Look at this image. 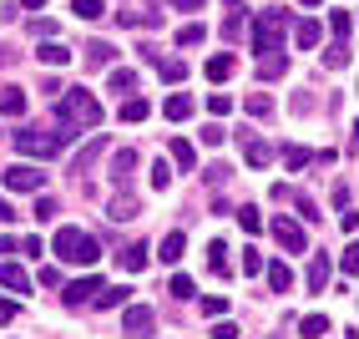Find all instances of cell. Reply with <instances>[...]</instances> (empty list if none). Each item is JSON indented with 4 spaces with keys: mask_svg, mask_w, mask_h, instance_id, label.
<instances>
[{
    "mask_svg": "<svg viewBox=\"0 0 359 339\" xmlns=\"http://www.w3.org/2000/svg\"><path fill=\"white\" fill-rule=\"evenodd\" d=\"M329 274H334V258H329V253H314V258H309V274H304V284H309V294H324V284H329Z\"/></svg>",
    "mask_w": 359,
    "mask_h": 339,
    "instance_id": "9",
    "label": "cell"
},
{
    "mask_svg": "<svg viewBox=\"0 0 359 339\" xmlns=\"http://www.w3.org/2000/svg\"><path fill=\"white\" fill-rule=\"evenodd\" d=\"M152 187H172V162H157L152 167Z\"/></svg>",
    "mask_w": 359,
    "mask_h": 339,
    "instance_id": "46",
    "label": "cell"
},
{
    "mask_svg": "<svg viewBox=\"0 0 359 339\" xmlns=\"http://www.w3.org/2000/svg\"><path fill=\"white\" fill-rule=\"evenodd\" d=\"M182 248H187V238H182V228H172V233L162 238V248H157V258L167 263V269H172V263L182 258Z\"/></svg>",
    "mask_w": 359,
    "mask_h": 339,
    "instance_id": "18",
    "label": "cell"
},
{
    "mask_svg": "<svg viewBox=\"0 0 359 339\" xmlns=\"http://www.w3.org/2000/svg\"><path fill=\"white\" fill-rule=\"evenodd\" d=\"M243 112L263 122V117H273V102H269V96H263V91H248V96H243Z\"/></svg>",
    "mask_w": 359,
    "mask_h": 339,
    "instance_id": "30",
    "label": "cell"
},
{
    "mask_svg": "<svg viewBox=\"0 0 359 339\" xmlns=\"http://www.w3.org/2000/svg\"><path fill=\"white\" fill-rule=\"evenodd\" d=\"M172 11H203V0H172Z\"/></svg>",
    "mask_w": 359,
    "mask_h": 339,
    "instance_id": "55",
    "label": "cell"
},
{
    "mask_svg": "<svg viewBox=\"0 0 359 339\" xmlns=\"http://www.w3.org/2000/svg\"><path fill=\"white\" fill-rule=\"evenodd\" d=\"M172 162H177L182 173H187V167L198 162V152H193V142H182V137H172Z\"/></svg>",
    "mask_w": 359,
    "mask_h": 339,
    "instance_id": "32",
    "label": "cell"
},
{
    "mask_svg": "<svg viewBox=\"0 0 359 339\" xmlns=\"http://www.w3.org/2000/svg\"><path fill=\"white\" fill-rule=\"evenodd\" d=\"M203 41H208L203 26H182V31H177V46H203Z\"/></svg>",
    "mask_w": 359,
    "mask_h": 339,
    "instance_id": "41",
    "label": "cell"
},
{
    "mask_svg": "<svg viewBox=\"0 0 359 339\" xmlns=\"http://www.w3.org/2000/svg\"><path fill=\"white\" fill-rule=\"evenodd\" d=\"M147 56L157 61V71H162V81H167V86H177V81H187V66H182L177 56H172V61H167L162 51H147Z\"/></svg>",
    "mask_w": 359,
    "mask_h": 339,
    "instance_id": "17",
    "label": "cell"
},
{
    "mask_svg": "<svg viewBox=\"0 0 359 339\" xmlns=\"http://www.w3.org/2000/svg\"><path fill=\"white\" fill-rule=\"evenodd\" d=\"M283 36H289V15L283 11H258L253 15V51H283Z\"/></svg>",
    "mask_w": 359,
    "mask_h": 339,
    "instance_id": "3",
    "label": "cell"
},
{
    "mask_svg": "<svg viewBox=\"0 0 359 339\" xmlns=\"http://www.w3.org/2000/svg\"><path fill=\"white\" fill-rule=\"evenodd\" d=\"M11 56H15V51H6V46H0V66H6V61H11Z\"/></svg>",
    "mask_w": 359,
    "mask_h": 339,
    "instance_id": "57",
    "label": "cell"
},
{
    "mask_svg": "<svg viewBox=\"0 0 359 339\" xmlns=\"http://www.w3.org/2000/svg\"><path fill=\"white\" fill-rule=\"evenodd\" d=\"M132 173H137V147H122L111 157V182L122 187V182H132Z\"/></svg>",
    "mask_w": 359,
    "mask_h": 339,
    "instance_id": "13",
    "label": "cell"
},
{
    "mask_svg": "<svg viewBox=\"0 0 359 339\" xmlns=\"http://www.w3.org/2000/svg\"><path fill=\"white\" fill-rule=\"evenodd\" d=\"M329 26H334V36L344 41V36H349V11H334V15H329Z\"/></svg>",
    "mask_w": 359,
    "mask_h": 339,
    "instance_id": "47",
    "label": "cell"
},
{
    "mask_svg": "<svg viewBox=\"0 0 359 339\" xmlns=\"http://www.w3.org/2000/svg\"><path fill=\"white\" fill-rule=\"evenodd\" d=\"M294 41L304 46V51H314V46L324 41V26H319V20H299V26H294Z\"/></svg>",
    "mask_w": 359,
    "mask_h": 339,
    "instance_id": "24",
    "label": "cell"
},
{
    "mask_svg": "<svg viewBox=\"0 0 359 339\" xmlns=\"http://www.w3.org/2000/svg\"><path fill=\"white\" fill-rule=\"evenodd\" d=\"M0 117H26V91H20V86L0 91Z\"/></svg>",
    "mask_w": 359,
    "mask_h": 339,
    "instance_id": "21",
    "label": "cell"
},
{
    "mask_svg": "<svg viewBox=\"0 0 359 339\" xmlns=\"http://www.w3.org/2000/svg\"><path fill=\"white\" fill-rule=\"evenodd\" d=\"M147 117H152V102H147V96H127V102H122V122L132 127V122H147Z\"/></svg>",
    "mask_w": 359,
    "mask_h": 339,
    "instance_id": "22",
    "label": "cell"
},
{
    "mask_svg": "<svg viewBox=\"0 0 359 339\" xmlns=\"http://www.w3.org/2000/svg\"><path fill=\"white\" fill-rule=\"evenodd\" d=\"M71 11H76L81 20H97V15H107V6H102V0H71Z\"/></svg>",
    "mask_w": 359,
    "mask_h": 339,
    "instance_id": "37",
    "label": "cell"
},
{
    "mask_svg": "<svg viewBox=\"0 0 359 339\" xmlns=\"http://www.w3.org/2000/svg\"><path fill=\"white\" fill-rule=\"evenodd\" d=\"M243 274H248V279L263 274V253H258V248H243Z\"/></svg>",
    "mask_w": 359,
    "mask_h": 339,
    "instance_id": "42",
    "label": "cell"
},
{
    "mask_svg": "<svg viewBox=\"0 0 359 339\" xmlns=\"http://www.w3.org/2000/svg\"><path fill=\"white\" fill-rule=\"evenodd\" d=\"M152 329H157V314H152L147 304H132V309L122 314V334H127V339H147Z\"/></svg>",
    "mask_w": 359,
    "mask_h": 339,
    "instance_id": "7",
    "label": "cell"
},
{
    "mask_svg": "<svg viewBox=\"0 0 359 339\" xmlns=\"http://www.w3.org/2000/svg\"><path fill=\"white\" fill-rule=\"evenodd\" d=\"M289 198H294V208H299V218H304V223H319V218H324V213H319V203L309 198V192H289Z\"/></svg>",
    "mask_w": 359,
    "mask_h": 339,
    "instance_id": "31",
    "label": "cell"
},
{
    "mask_svg": "<svg viewBox=\"0 0 359 339\" xmlns=\"http://www.w3.org/2000/svg\"><path fill=\"white\" fill-rule=\"evenodd\" d=\"M334 208H339V213H349V208H354V187H349V182L334 187Z\"/></svg>",
    "mask_w": 359,
    "mask_h": 339,
    "instance_id": "45",
    "label": "cell"
},
{
    "mask_svg": "<svg viewBox=\"0 0 359 339\" xmlns=\"http://www.w3.org/2000/svg\"><path fill=\"white\" fill-rule=\"evenodd\" d=\"M167 294H172V299H193L198 288H193V279H187V274H172V284H167Z\"/></svg>",
    "mask_w": 359,
    "mask_h": 339,
    "instance_id": "36",
    "label": "cell"
},
{
    "mask_svg": "<svg viewBox=\"0 0 359 339\" xmlns=\"http://www.w3.org/2000/svg\"><path fill=\"white\" fill-rule=\"evenodd\" d=\"M51 248H56L66 263H97V258H102L97 238H91V233H81V228H61V233L51 238Z\"/></svg>",
    "mask_w": 359,
    "mask_h": 339,
    "instance_id": "4",
    "label": "cell"
},
{
    "mask_svg": "<svg viewBox=\"0 0 359 339\" xmlns=\"http://www.w3.org/2000/svg\"><path fill=\"white\" fill-rule=\"evenodd\" d=\"M273 238H278V248H289V253H304V248H309L304 223H294L289 213H278V218H273Z\"/></svg>",
    "mask_w": 359,
    "mask_h": 339,
    "instance_id": "6",
    "label": "cell"
},
{
    "mask_svg": "<svg viewBox=\"0 0 359 339\" xmlns=\"http://www.w3.org/2000/svg\"><path fill=\"white\" fill-rule=\"evenodd\" d=\"M6 187H11V192H41V187H46V173H41V167H31V162H11V167H6Z\"/></svg>",
    "mask_w": 359,
    "mask_h": 339,
    "instance_id": "5",
    "label": "cell"
},
{
    "mask_svg": "<svg viewBox=\"0 0 359 339\" xmlns=\"http://www.w3.org/2000/svg\"><path fill=\"white\" fill-rule=\"evenodd\" d=\"M11 218H15V208H11L6 198H0V223H11Z\"/></svg>",
    "mask_w": 359,
    "mask_h": 339,
    "instance_id": "56",
    "label": "cell"
},
{
    "mask_svg": "<svg viewBox=\"0 0 359 339\" xmlns=\"http://www.w3.org/2000/svg\"><path fill=\"white\" fill-rule=\"evenodd\" d=\"M107 86H111V91H122V96H137V71H132V66H111Z\"/></svg>",
    "mask_w": 359,
    "mask_h": 339,
    "instance_id": "20",
    "label": "cell"
},
{
    "mask_svg": "<svg viewBox=\"0 0 359 339\" xmlns=\"http://www.w3.org/2000/svg\"><path fill=\"white\" fill-rule=\"evenodd\" d=\"M147 258H152V248H147V244H127L122 253H116V263H122L127 274H142V269H147Z\"/></svg>",
    "mask_w": 359,
    "mask_h": 339,
    "instance_id": "14",
    "label": "cell"
},
{
    "mask_svg": "<svg viewBox=\"0 0 359 339\" xmlns=\"http://www.w3.org/2000/svg\"><path fill=\"white\" fill-rule=\"evenodd\" d=\"M36 218H41V223H51V218H56V198H46V192H36Z\"/></svg>",
    "mask_w": 359,
    "mask_h": 339,
    "instance_id": "44",
    "label": "cell"
},
{
    "mask_svg": "<svg viewBox=\"0 0 359 339\" xmlns=\"http://www.w3.org/2000/svg\"><path fill=\"white\" fill-rule=\"evenodd\" d=\"M71 137H76L71 127H56V132L51 127H20L11 142H15V152H26V157H56Z\"/></svg>",
    "mask_w": 359,
    "mask_h": 339,
    "instance_id": "2",
    "label": "cell"
},
{
    "mask_svg": "<svg viewBox=\"0 0 359 339\" xmlns=\"http://www.w3.org/2000/svg\"><path fill=\"white\" fill-rule=\"evenodd\" d=\"M137 213H142V203H137V198H127V192H116L107 218H111V223H127V218H137Z\"/></svg>",
    "mask_w": 359,
    "mask_h": 339,
    "instance_id": "25",
    "label": "cell"
},
{
    "mask_svg": "<svg viewBox=\"0 0 359 339\" xmlns=\"http://www.w3.org/2000/svg\"><path fill=\"white\" fill-rule=\"evenodd\" d=\"M299 6H319V0H299Z\"/></svg>",
    "mask_w": 359,
    "mask_h": 339,
    "instance_id": "59",
    "label": "cell"
},
{
    "mask_svg": "<svg viewBox=\"0 0 359 339\" xmlns=\"http://www.w3.org/2000/svg\"><path fill=\"white\" fill-rule=\"evenodd\" d=\"M228 253H233V248L223 244V238H212V244H208V269L218 274V279H228V274H233V258H228Z\"/></svg>",
    "mask_w": 359,
    "mask_h": 339,
    "instance_id": "11",
    "label": "cell"
},
{
    "mask_svg": "<svg viewBox=\"0 0 359 339\" xmlns=\"http://www.w3.org/2000/svg\"><path fill=\"white\" fill-rule=\"evenodd\" d=\"M283 162H289V173H299V167L314 162V152H309V147H294V142H289V147H283Z\"/></svg>",
    "mask_w": 359,
    "mask_h": 339,
    "instance_id": "35",
    "label": "cell"
},
{
    "mask_svg": "<svg viewBox=\"0 0 359 339\" xmlns=\"http://www.w3.org/2000/svg\"><path fill=\"white\" fill-rule=\"evenodd\" d=\"M56 122H61V127H86V132H97V127L107 122V112H102V102H97V91L66 86L61 102H56Z\"/></svg>",
    "mask_w": 359,
    "mask_h": 339,
    "instance_id": "1",
    "label": "cell"
},
{
    "mask_svg": "<svg viewBox=\"0 0 359 339\" xmlns=\"http://www.w3.org/2000/svg\"><path fill=\"white\" fill-rule=\"evenodd\" d=\"M41 284H46V288H61V274L51 269V263H46V269H41Z\"/></svg>",
    "mask_w": 359,
    "mask_h": 339,
    "instance_id": "54",
    "label": "cell"
},
{
    "mask_svg": "<svg viewBox=\"0 0 359 339\" xmlns=\"http://www.w3.org/2000/svg\"><path fill=\"white\" fill-rule=\"evenodd\" d=\"M162 117H167V122H187V117H193V96H187V91H172V96L162 102Z\"/></svg>",
    "mask_w": 359,
    "mask_h": 339,
    "instance_id": "15",
    "label": "cell"
},
{
    "mask_svg": "<svg viewBox=\"0 0 359 339\" xmlns=\"http://www.w3.org/2000/svg\"><path fill=\"white\" fill-rule=\"evenodd\" d=\"M122 299H127V288H102V294L91 299V304H97V309H116Z\"/></svg>",
    "mask_w": 359,
    "mask_h": 339,
    "instance_id": "39",
    "label": "cell"
},
{
    "mask_svg": "<svg viewBox=\"0 0 359 339\" xmlns=\"http://www.w3.org/2000/svg\"><path fill=\"white\" fill-rule=\"evenodd\" d=\"M283 71H289V56H283V51H269V56L258 61V77H263V81H278Z\"/></svg>",
    "mask_w": 359,
    "mask_h": 339,
    "instance_id": "23",
    "label": "cell"
},
{
    "mask_svg": "<svg viewBox=\"0 0 359 339\" xmlns=\"http://www.w3.org/2000/svg\"><path fill=\"white\" fill-rule=\"evenodd\" d=\"M269 284H273V294H289V288H294V269H289V263H269Z\"/></svg>",
    "mask_w": 359,
    "mask_h": 339,
    "instance_id": "28",
    "label": "cell"
},
{
    "mask_svg": "<svg viewBox=\"0 0 359 339\" xmlns=\"http://www.w3.org/2000/svg\"><path fill=\"white\" fill-rule=\"evenodd\" d=\"M238 223H243V233H248V238H258V233H263V218H258V208H253V203H248V208H238Z\"/></svg>",
    "mask_w": 359,
    "mask_h": 339,
    "instance_id": "33",
    "label": "cell"
},
{
    "mask_svg": "<svg viewBox=\"0 0 359 339\" xmlns=\"http://www.w3.org/2000/svg\"><path fill=\"white\" fill-rule=\"evenodd\" d=\"M26 6H31V11H36V6H46V0H26Z\"/></svg>",
    "mask_w": 359,
    "mask_h": 339,
    "instance_id": "58",
    "label": "cell"
},
{
    "mask_svg": "<svg viewBox=\"0 0 359 339\" xmlns=\"http://www.w3.org/2000/svg\"><path fill=\"white\" fill-rule=\"evenodd\" d=\"M15 314H20V309H15V299H6V294H0V329H6V324L15 319Z\"/></svg>",
    "mask_w": 359,
    "mask_h": 339,
    "instance_id": "49",
    "label": "cell"
},
{
    "mask_svg": "<svg viewBox=\"0 0 359 339\" xmlns=\"http://www.w3.org/2000/svg\"><path fill=\"white\" fill-rule=\"evenodd\" d=\"M102 288H107V284H102L97 274H91V279H76V284H71V288H66V294H61V299H66L71 309H81V304H91V299H97V294H102Z\"/></svg>",
    "mask_w": 359,
    "mask_h": 339,
    "instance_id": "8",
    "label": "cell"
},
{
    "mask_svg": "<svg viewBox=\"0 0 359 339\" xmlns=\"http://www.w3.org/2000/svg\"><path fill=\"white\" fill-rule=\"evenodd\" d=\"M116 20H122L127 31H132V26H147V31H152V26H162V15H157V11H122Z\"/></svg>",
    "mask_w": 359,
    "mask_h": 339,
    "instance_id": "29",
    "label": "cell"
},
{
    "mask_svg": "<svg viewBox=\"0 0 359 339\" xmlns=\"http://www.w3.org/2000/svg\"><path fill=\"white\" fill-rule=\"evenodd\" d=\"M243 157H248V167H269L273 162V147H269V142H263V137H243Z\"/></svg>",
    "mask_w": 359,
    "mask_h": 339,
    "instance_id": "16",
    "label": "cell"
},
{
    "mask_svg": "<svg viewBox=\"0 0 359 339\" xmlns=\"http://www.w3.org/2000/svg\"><path fill=\"white\" fill-rule=\"evenodd\" d=\"M15 248H20V253H26V258H36V253H46V248H41V238H20V244H15Z\"/></svg>",
    "mask_w": 359,
    "mask_h": 339,
    "instance_id": "52",
    "label": "cell"
},
{
    "mask_svg": "<svg viewBox=\"0 0 359 339\" xmlns=\"http://www.w3.org/2000/svg\"><path fill=\"white\" fill-rule=\"evenodd\" d=\"M203 71H208V81H228L233 71H238V61H233L228 51H218V56H208V66H203Z\"/></svg>",
    "mask_w": 359,
    "mask_h": 339,
    "instance_id": "19",
    "label": "cell"
},
{
    "mask_svg": "<svg viewBox=\"0 0 359 339\" xmlns=\"http://www.w3.org/2000/svg\"><path fill=\"white\" fill-rule=\"evenodd\" d=\"M102 147H107V137H91V147H81V152H76V173H86V167H91V157H97Z\"/></svg>",
    "mask_w": 359,
    "mask_h": 339,
    "instance_id": "38",
    "label": "cell"
},
{
    "mask_svg": "<svg viewBox=\"0 0 359 339\" xmlns=\"http://www.w3.org/2000/svg\"><path fill=\"white\" fill-rule=\"evenodd\" d=\"M223 137H228V132H223V127H218V122H212V127H208V132H203V142H208V147H223Z\"/></svg>",
    "mask_w": 359,
    "mask_h": 339,
    "instance_id": "51",
    "label": "cell"
},
{
    "mask_svg": "<svg viewBox=\"0 0 359 339\" xmlns=\"http://www.w3.org/2000/svg\"><path fill=\"white\" fill-rule=\"evenodd\" d=\"M86 66H91V71L116 66V46H111V41H91V46H86Z\"/></svg>",
    "mask_w": 359,
    "mask_h": 339,
    "instance_id": "12",
    "label": "cell"
},
{
    "mask_svg": "<svg viewBox=\"0 0 359 339\" xmlns=\"http://www.w3.org/2000/svg\"><path fill=\"white\" fill-rule=\"evenodd\" d=\"M203 309H208V319H212V314H228V299H223V294H208Z\"/></svg>",
    "mask_w": 359,
    "mask_h": 339,
    "instance_id": "48",
    "label": "cell"
},
{
    "mask_svg": "<svg viewBox=\"0 0 359 339\" xmlns=\"http://www.w3.org/2000/svg\"><path fill=\"white\" fill-rule=\"evenodd\" d=\"M36 56H41V66H66V61H71V51H66L61 41H41Z\"/></svg>",
    "mask_w": 359,
    "mask_h": 339,
    "instance_id": "27",
    "label": "cell"
},
{
    "mask_svg": "<svg viewBox=\"0 0 359 339\" xmlns=\"http://www.w3.org/2000/svg\"><path fill=\"white\" fill-rule=\"evenodd\" d=\"M324 66H349V41H334V51H324Z\"/></svg>",
    "mask_w": 359,
    "mask_h": 339,
    "instance_id": "40",
    "label": "cell"
},
{
    "mask_svg": "<svg viewBox=\"0 0 359 339\" xmlns=\"http://www.w3.org/2000/svg\"><path fill=\"white\" fill-rule=\"evenodd\" d=\"M208 112H212V117H228V112H233V96L212 91V96H208Z\"/></svg>",
    "mask_w": 359,
    "mask_h": 339,
    "instance_id": "43",
    "label": "cell"
},
{
    "mask_svg": "<svg viewBox=\"0 0 359 339\" xmlns=\"http://www.w3.org/2000/svg\"><path fill=\"white\" fill-rule=\"evenodd\" d=\"M212 339H238V324H228V319L212 324Z\"/></svg>",
    "mask_w": 359,
    "mask_h": 339,
    "instance_id": "53",
    "label": "cell"
},
{
    "mask_svg": "<svg viewBox=\"0 0 359 339\" xmlns=\"http://www.w3.org/2000/svg\"><path fill=\"white\" fill-rule=\"evenodd\" d=\"M208 182H212V187H223V182H228V167H223V162H212V167H208Z\"/></svg>",
    "mask_w": 359,
    "mask_h": 339,
    "instance_id": "50",
    "label": "cell"
},
{
    "mask_svg": "<svg viewBox=\"0 0 359 339\" xmlns=\"http://www.w3.org/2000/svg\"><path fill=\"white\" fill-rule=\"evenodd\" d=\"M223 6H228V20H223V36H228V41H238V36H243V0H223Z\"/></svg>",
    "mask_w": 359,
    "mask_h": 339,
    "instance_id": "26",
    "label": "cell"
},
{
    "mask_svg": "<svg viewBox=\"0 0 359 339\" xmlns=\"http://www.w3.org/2000/svg\"><path fill=\"white\" fill-rule=\"evenodd\" d=\"M0 288H11V294H31V274L6 258V263H0Z\"/></svg>",
    "mask_w": 359,
    "mask_h": 339,
    "instance_id": "10",
    "label": "cell"
},
{
    "mask_svg": "<svg viewBox=\"0 0 359 339\" xmlns=\"http://www.w3.org/2000/svg\"><path fill=\"white\" fill-rule=\"evenodd\" d=\"M299 334H304V339H324V334H329V319H324V314H309V319L299 324Z\"/></svg>",
    "mask_w": 359,
    "mask_h": 339,
    "instance_id": "34",
    "label": "cell"
}]
</instances>
